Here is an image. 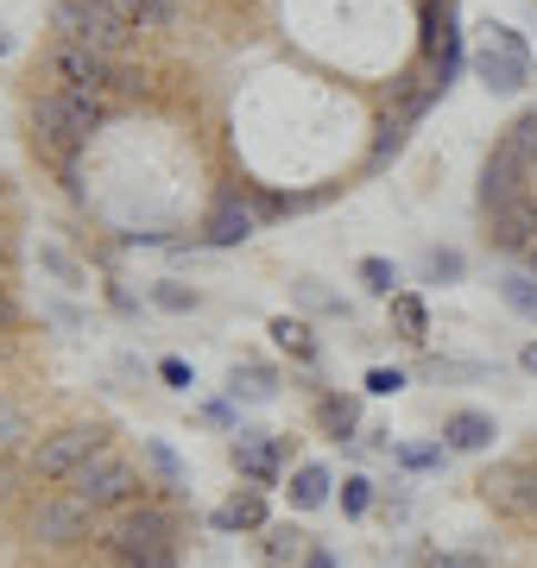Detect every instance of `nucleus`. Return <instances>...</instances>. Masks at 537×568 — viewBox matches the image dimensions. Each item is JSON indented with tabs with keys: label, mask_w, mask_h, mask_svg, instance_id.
<instances>
[{
	"label": "nucleus",
	"mask_w": 537,
	"mask_h": 568,
	"mask_svg": "<svg viewBox=\"0 0 537 568\" xmlns=\"http://www.w3.org/2000/svg\"><path fill=\"white\" fill-rule=\"evenodd\" d=\"M95 121H102V89L63 82V89H44L39 102H32V133H39V145H51L58 159H77V145H89Z\"/></svg>",
	"instance_id": "obj_1"
},
{
	"label": "nucleus",
	"mask_w": 537,
	"mask_h": 568,
	"mask_svg": "<svg viewBox=\"0 0 537 568\" xmlns=\"http://www.w3.org/2000/svg\"><path fill=\"white\" fill-rule=\"evenodd\" d=\"M487 39L475 44V77L494 89V95H518L525 82H531V51H525V39H518L513 26H480Z\"/></svg>",
	"instance_id": "obj_2"
},
{
	"label": "nucleus",
	"mask_w": 537,
	"mask_h": 568,
	"mask_svg": "<svg viewBox=\"0 0 537 568\" xmlns=\"http://www.w3.org/2000/svg\"><path fill=\"white\" fill-rule=\"evenodd\" d=\"M70 493H77L83 506L108 511V506H126V499L140 493V474H133V462H126V455L102 448V455H89V462L70 474Z\"/></svg>",
	"instance_id": "obj_3"
},
{
	"label": "nucleus",
	"mask_w": 537,
	"mask_h": 568,
	"mask_svg": "<svg viewBox=\"0 0 537 568\" xmlns=\"http://www.w3.org/2000/svg\"><path fill=\"white\" fill-rule=\"evenodd\" d=\"M531 178H537V164L525 159V152H513L506 140H494V152H487V164H480V209L494 215V209L531 196Z\"/></svg>",
	"instance_id": "obj_4"
},
{
	"label": "nucleus",
	"mask_w": 537,
	"mask_h": 568,
	"mask_svg": "<svg viewBox=\"0 0 537 568\" xmlns=\"http://www.w3.org/2000/svg\"><path fill=\"white\" fill-rule=\"evenodd\" d=\"M102 448H108V436L95 424H70V429H58V436H44V443L32 448V467H39L44 480H70V474H77L89 455H102Z\"/></svg>",
	"instance_id": "obj_5"
},
{
	"label": "nucleus",
	"mask_w": 537,
	"mask_h": 568,
	"mask_svg": "<svg viewBox=\"0 0 537 568\" xmlns=\"http://www.w3.org/2000/svg\"><path fill=\"white\" fill-rule=\"evenodd\" d=\"M58 32L63 39H83V44H95V51H126V39H133V26L126 20H114L108 7H95V0H63L58 7Z\"/></svg>",
	"instance_id": "obj_6"
},
{
	"label": "nucleus",
	"mask_w": 537,
	"mask_h": 568,
	"mask_svg": "<svg viewBox=\"0 0 537 568\" xmlns=\"http://www.w3.org/2000/svg\"><path fill=\"white\" fill-rule=\"evenodd\" d=\"M480 499L499 518H537V462H506L480 480Z\"/></svg>",
	"instance_id": "obj_7"
},
{
	"label": "nucleus",
	"mask_w": 537,
	"mask_h": 568,
	"mask_svg": "<svg viewBox=\"0 0 537 568\" xmlns=\"http://www.w3.org/2000/svg\"><path fill=\"white\" fill-rule=\"evenodd\" d=\"M89 530H95V506H83L77 493H58V499H44L32 511V537L39 544H83Z\"/></svg>",
	"instance_id": "obj_8"
},
{
	"label": "nucleus",
	"mask_w": 537,
	"mask_h": 568,
	"mask_svg": "<svg viewBox=\"0 0 537 568\" xmlns=\"http://www.w3.org/2000/svg\"><path fill=\"white\" fill-rule=\"evenodd\" d=\"M171 511H159V506H133V511H121L114 525L102 530V544H108V556H126V549H159V544H171Z\"/></svg>",
	"instance_id": "obj_9"
},
{
	"label": "nucleus",
	"mask_w": 537,
	"mask_h": 568,
	"mask_svg": "<svg viewBox=\"0 0 537 568\" xmlns=\"http://www.w3.org/2000/svg\"><path fill=\"white\" fill-rule=\"evenodd\" d=\"M51 70H58L63 82H77V89H108V82H121L114 77V58L95 51V44H83V39H63L58 51H51Z\"/></svg>",
	"instance_id": "obj_10"
},
{
	"label": "nucleus",
	"mask_w": 537,
	"mask_h": 568,
	"mask_svg": "<svg viewBox=\"0 0 537 568\" xmlns=\"http://www.w3.org/2000/svg\"><path fill=\"white\" fill-rule=\"evenodd\" d=\"M278 462H285L278 436H266V429H234V467L247 474L253 487H272L278 480Z\"/></svg>",
	"instance_id": "obj_11"
},
{
	"label": "nucleus",
	"mask_w": 537,
	"mask_h": 568,
	"mask_svg": "<svg viewBox=\"0 0 537 568\" xmlns=\"http://www.w3.org/2000/svg\"><path fill=\"white\" fill-rule=\"evenodd\" d=\"M487 227H494V234H487L494 246H506V253H531L537 246V196H518V203L494 209Z\"/></svg>",
	"instance_id": "obj_12"
},
{
	"label": "nucleus",
	"mask_w": 537,
	"mask_h": 568,
	"mask_svg": "<svg viewBox=\"0 0 537 568\" xmlns=\"http://www.w3.org/2000/svg\"><path fill=\"white\" fill-rule=\"evenodd\" d=\"M253 234V209L241 203V196H234V190H227L222 203H215V215H209V227H203V241L209 246H241Z\"/></svg>",
	"instance_id": "obj_13"
},
{
	"label": "nucleus",
	"mask_w": 537,
	"mask_h": 568,
	"mask_svg": "<svg viewBox=\"0 0 537 568\" xmlns=\"http://www.w3.org/2000/svg\"><path fill=\"white\" fill-rule=\"evenodd\" d=\"M499 429H494V417H480V410H455L449 424H443V443L455 448V455H480V448L494 443Z\"/></svg>",
	"instance_id": "obj_14"
},
{
	"label": "nucleus",
	"mask_w": 537,
	"mask_h": 568,
	"mask_svg": "<svg viewBox=\"0 0 537 568\" xmlns=\"http://www.w3.org/2000/svg\"><path fill=\"white\" fill-rule=\"evenodd\" d=\"M330 467H316V462H304L297 474H291V506L297 511H316V506H330Z\"/></svg>",
	"instance_id": "obj_15"
},
{
	"label": "nucleus",
	"mask_w": 537,
	"mask_h": 568,
	"mask_svg": "<svg viewBox=\"0 0 537 568\" xmlns=\"http://www.w3.org/2000/svg\"><path fill=\"white\" fill-rule=\"evenodd\" d=\"M260 525H266V499H260V487L234 493V499L215 511V530H260Z\"/></svg>",
	"instance_id": "obj_16"
},
{
	"label": "nucleus",
	"mask_w": 537,
	"mask_h": 568,
	"mask_svg": "<svg viewBox=\"0 0 537 568\" xmlns=\"http://www.w3.org/2000/svg\"><path fill=\"white\" fill-rule=\"evenodd\" d=\"M386 304H393V328L405 342H430V316H424V297H417V291H398Z\"/></svg>",
	"instance_id": "obj_17"
},
{
	"label": "nucleus",
	"mask_w": 537,
	"mask_h": 568,
	"mask_svg": "<svg viewBox=\"0 0 537 568\" xmlns=\"http://www.w3.org/2000/svg\"><path fill=\"white\" fill-rule=\"evenodd\" d=\"M272 335H278V347H285L291 361H316V335H311V323H297V316H272Z\"/></svg>",
	"instance_id": "obj_18"
},
{
	"label": "nucleus",
	"mask_w": 537,
	"mask_h": 568,
	"mask_svg": "<svg viewBox=\"0 0 537 568\" xmlns=\"http://www.w3.org/2000/svg\"><path fill=\"white\" fill-rule=\"evenodd\" d=\"M398 152H405V126H398L393 114H386V121H379V133H373V145H367V171H379V164H393Z\"/></svg>",
	"instance_id": "obj_19"
},
{
	"label": "nucleus",
	"mask_w": 537,
	"mask_h": 568,
	"mask_svg": "<svg viewBox=\"0 0 537 568\" xmlns=\"http://www.w3.org/2000/svg\"><path fill=\"white\" fill-rule=\"evenodd\" d=\"M499 297H506L518 316H531V323H537V278H531V272H506V278H499Z\"/></svg>",
	"instance_id": "obj_20"
},
{
	"label": "nucleus",
	"mask_w": 537,
	"mask_h": 568,
	"mask_svg": "<svg viewBox=\"0 0 537 568\" xmlns=\"http://www.w3.org/2000/svg\"><path fill=\"white\" fill-rule=\"evenodd\" d=\"M140 455H145V467H152V474H159V487L184 493V462H178V455H171L165 443H145Z\"/></svg>",
	"instance_id": "obj_21"
},
{
	"label": "nucleus",
	"mask_w": 537,
	"mask_h": 568,
	"mask_svg": "<svg viewBox=\"0 0 537 568\" xmlns=\"http://www.w3.org/2000/svg\"><path fill=\"white\" fill-rule=\"evenodd\" d=\"M354 278L367 284L373 297H398V265L393 260H361L354 265Z\"/></svg>",
	"instance_id": "obj_22"
},
{
	"label": "nucleus",
	"mask_w": 537,
	"mask_h": 568,
	"mask_svg": "<svg viewBox=\"0 0 537 568\" xmlns=\"http://www.w3.org/2000/svg\"><path fill=\"white\" fill-rule=\"evenodd\" d=\"M499 140H506V145H513V152H525V159L537 164V108H525V114H518V121L506 126Z\"/></svg>",
	"instance_id": "obj_23"
},
{
	"label": "nucleus",
	"mask_w": 537,
	"mask_h": 568,
	"mask_svg": "<svg viewBox=\"0 0 537 568\" xmlns=\"http://www.w3.org/2000/svg\"><path fill=\"white\" fill-rule=\"evenodd\" d=\"M184 0H133V20L140 26H178Z\"/></svg>",
	"instance_id": "obj_24"
},
{
	"label": "nucleus",
	"mask_w": 537,
	"mask_h": 568,
	"mask_svg": "<svg viewBox=\"0 0 537 568\" xmlns=\"http://www.w3.org/2000/svg\"><path fill=\"white\" fill-rule=\"evenodd\" d=\"M114 568H178V549L159 544V549H126V556H114Z\"/></svg>",
	"instance_id": "obj_25"
},
{
	"label": "nucleus",
	"mask_w": 537,
	"mask_h": 568,
	"mask_svg": "<svg viewBox=\"0 0 537 568\" xmlns=\"http://www.w3.org/2000/svg\"><path fill=\"white\" fill-rule=\"evenodd\" d=\"M234 398H253V405H266V398H272V373H260V366L234 373Z\"/></svg>",
	"instance_id": "obj_26"
},
{
	"label": "nucleus",
	"mask_w": 537,
	"mask_h": 568,
	"mask_svg": "<svg viewBox=\"0 0 537 568\" xmlns=\"http://www.w3.org/2000/svg\"><path fill=\"white\" fill-rule=\"evenodd\" d=\"M152 304L159 310H171V316H184V310H196V291H190V284H159V291H152Z\"/></svg>",
	"instance_id": "obj_27"
},
{
	"label": "nucleus",
	"mask_w": 537,
	"mask_h": 568,
	"mask_svg": "<svg viewBox=\"0 0 537 568\" xmlns=\"http://www.w3.org/2000/svg\"><path fill=\"white\" fill-rule=\"evenodd\" d=\"M367 506H373V480H361V474H348V480H342V511H348V518H361Z\"/></svg>",
	"instance_id": "obj_28"
},
{
	"label": "nucleus",
	"mask_w": 537,
	"mask_h": 568,
	"mask_svg": "<svg viewBox=\"0 0 537 568\" xmlns=\"http://www.w3.org/2000/svg\"><path fill=\"white\" fill-rule=\"evenodd\" d=\"M316 410H323V424H330L335 436H348V429H354V398H323Z\"/></svg>",
	"instance_id": "obj_29"
},
{
	"label": "nucleus",
	"mask_w": 537,
	"mask_h": 568,
	"mask_svg": "<svg viewBox=\"0 0 537 568\" xmlns=\"http://www.w3.org/2000/svg\"><path fill=\"white\" fill-rule=\"evenodd\" d=\"M367 392H373V398H398V392H405V373H398V366H373Z\"/></svg>",
	"instance_id": "obj_30"
},
{
	"label": "nucleus",
	"mask_w": 537,
	"mask_h": 568,
	"mask_svg": "<svg viewBox=\"0 0 537 568\" xmlns=\"http://www.w3.org/2000/svg\"><path fill=\"white\" fill-rule=\"evenodd\" d=\"M424 568H487V556H475V549H436V556H424Z\"/></svg>",
	"instance_id": "obj_31"
},
{
	"label": "nucleus",
	"mask_w": 537,
	"mask_h": 568,
	"mask_svg": "<svg viewBox=\"0 0 537 568\" xmlns=\"http://www.w3.org/2000/svg\"><path fill=\"white\" fill-rule=\"evenodd\" d=\"M285 556H297V530L278 525V530L266 537V562H272V568H285Z\"/></svg>",
	"instance_id": "obj_32"
},
{
	"label": "nucleus",
	"mask_w": 537,
	"mask_h": 568,
	"mask_svg": "<svg viewBox=\"0 0 537 568\" xmlns=\"http://www.w3.org/2000/svg\"><path fill=\"white\" fill-rule=\"evenodd\" d=\"M424 272H430V278H462V253H449V246H443V253H430V260H424Z\"/></svg>",
	"instance_id": "obj_33"
},
{
	"label": "nucleus",
	"mask_w": 537,
	"mask_h": 568,
	"mask_svg": "<svg viewBox=\"0 0 537 568\" xmlns=\"http://www.w3.org/2000/svg\"><path fill=\"white\" fill-rule=\"evenodd\" d=\"M159 379H165V386H178V392H190V386H196V373H190L184 361H159Z\"/></svg>",
	"instance_id": "obj_34"
},
{
	"label": "nucleus",
	"mask_w": 537,
	"mask_h": 568,
	"mask_svg": "<svg viewBox=\"0 0 537 568\" xmlns=\"http://www.w3.org/2000/svg\"><path fill=\"white\" fill-rule=\"evenodd\" d=\"M44 265H51V272H58V278H63V284H77V265L63 260V253H44Z\"/></svg>",
	"instance_id": "obj_35"
},
{
	"label": "nucleus",
	"mask_w": 537,
	"mask_h": 568,
	"mask_svg": "<svg viewBox=\"0 0 537 568\" xmlns=\"http://www.w3.org/2000/svg\"><path fill=\"white\" fill-rule=\"evenodd\" d=\"M95 7H108V13H114V20H126V26H140V20H133V0H95Z\"/></svg>",
	"instance_id": "obj_36"
},
{
	"label": "nucleus",
	"mask_w": 537,
	"mask_h": 568,
	"mask_svg": "<svg viewBox=\"0 0 537 568\" xmlns=\"http://www.w3.org/2000/svg\"><path fill=\"white\" fill-rule=\"evenodd\" d=\"M13 316H20V310H13V297H7V291H0V335L13 328Z\"/></svg>",
	"instance_id": "obj_37"
},
{
	"label": "nucleus",
	"mask_w": 537,
	"mask_h": 568,
	"mask_svg": "<svg viewBox=\"0 0 537 568\" xmlns=\"http://www.w3.org/2000/svg\"><path fill=\"white\" fill-rule=\"evenodd\" d=\"M304 568H335V556H330V549H311V556H304Z\"/></svg>",
	"instance_id": "obj_38"
},
{
	"label": "nucleus",
	"mask_w": 537,
	"mask_h": 568,
	"mask_svg": "<svg viewBox=\"0 0 537 568\" xmlns=\"http://www.w3.org/2000/svg\"><path fill=\"white\" fill-rule=\"evenodd\" d=\"M518 366H525V373H537V342H525V354H518Z\"/></svg>",
	"instance_id": "obj_39"
},
{
	"label": "nucleus",
	"mask_w": 537,
	"mask_h": 568,
	"mask_svg": "<svg viewBox=\"0 0 537 568\" xmlns=\"http://www.w3.org/2000/svg\"><path fill=\"white\" fill-rule=\"evenodd\" d=\"M525 265H531V278H537V246H531V253H525Z\"/></svg>",
	"instance_id": "obj_40"
},
{
	"label": "nucleus",
	"mask_w": 537,
	"mask_h": 568,
	"mask_svg": "<svg viewBox=\"0 0 537 568\" xmlns=\"http://www.w3.org/2000/svg\"><path fill=\"white\" fill-rule=\"evenodd\" d=\"M7 51H13V39H7V32H0V58H7Z\"/></svg>",
	"instance_id": "obj_41"
}]
</instances>
